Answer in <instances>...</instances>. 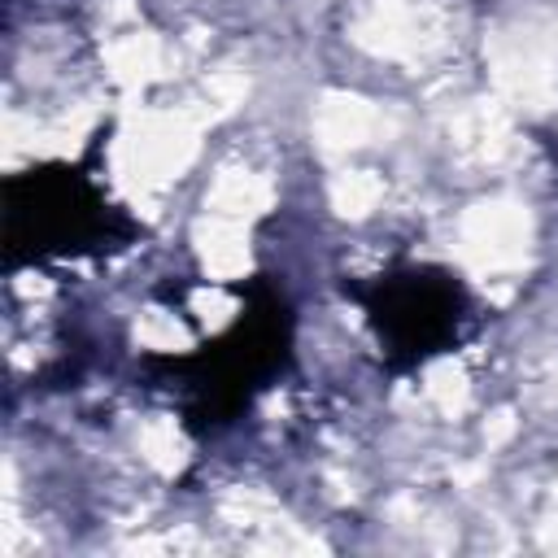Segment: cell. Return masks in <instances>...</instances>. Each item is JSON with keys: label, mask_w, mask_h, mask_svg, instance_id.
Returning a JSON list of instances; mask_svg holds the SVG:
<instances>
[{"label": "cell", "mask_w": 558, "mask_h": 558, "mask_svg": "<svg viewBox=\"0 0 558 558\" xmlns=\"http://www.w3.org/2000/svg\"><path fill=\"white\" fill-rule=\"evenodd\" d=\"M140 227L78 166H39L4 183V262L92 257L126 248Z\"/></svg>", "instance_id": "obj_2"}, {"label": "cell", "mask_w": 558, "mask_h": 558, "mask_svg": "<svg viewBox=\"0 0 558 558\" xmlns=\"http://www.w3.org/2000/svg\"><path fill=\"white\" fill-rule=\"evenodd\" d=\"M344 296L362 305L392 375L427 366L475 331V301L466 283L432 262H397L371 279H344Z\"/></svg>", "instance_id": "obj_3"}, {"label": "cell", "mask_w": 558, "mask_h": 558, "mask_svg": "<svg viewBox=\"0 0 558 558\" xmlns=\"http://www.w3.org/2000/svg\"><path fill=\"white\" fill-rule=\"evenodd\" d=\"M244 310L227 331L183 357H144L148 384L166 388L183 423L201 436L231 427L257 392H266L292 366V305L270 279H248Z\"/></svg>", "instance_id": "obj_1"}]
</instances>
